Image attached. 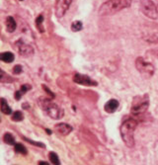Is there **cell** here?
Masks as SVG:
<instances>
[{
  "mask_svg": "<svg viewBox=\"0 0 158 165\" xmlns=\"http://www.w3.org/2000/svg\"><path fill=\"white\" fill-rule=\"evenodd\" d=\"M131 5V0H108L99 9L100 16H109L128 8Z\"/></svg>",
  "mask_w": 158,
  "mask_h": 165,
  "instance_id": "obj_1",
  "label": "cell"
},
{
  "mask_svg": "<svg viewBox=\"0 0 158 165\" xmlns=\"http://www.w3.org/2000/svg\"><path fill=\"white\" fill-rule=\"evenodd\" d=\"M137 126V122L134 119H126L121 126V135L125 144L128 148H133L134 145V132Z\"/></svg>",
  "mask_w": 158,
  "mask_h": 165,
  "instance_id": "obj_2",
  "label": "cell"
},
{
  "mask_svg": "<svg viewBox=\"0 0 158 165\" xmlns=\"http://www.w3.org/2000/svg\"><path fill=\"white\" fill-rule=\"evenodd\" d=\"M39 105L41 106V108L45 111V112L47 114V116H50L51 119H55V120L60 119L63 116V111L61 110L55 103L51 102L49 99H46V98L40 99Z\"/></svg>",
  "mask_w": 158,
  "mask_h": 165,
  "instance_id": "obj_3",
  "label": "cell"
},
{
  "mask_svg": "<svg viewBox=\"0 0 158 165\" xmlns=\"http://www.w3.org/2000/svg\"><path fill=\"white\" fill-rule=\"evenodd\" d=\"M135 67L139 71V73L145 78H150L154 74V65L146 61L143 57H137L135 60Z\"/></svg>",
  "mask_w": 158,
  "mask_h": 165,
  "instance_id": "obj_4",
  "label": "cell"
},
{
  "mask_svg": "<svg viewBox=\"0 0 158 165\" xmlns=\"http://www.w3.org/2000/svg\"><path fill=\"white\" fill-rule=\"evenodd\" d=\"M140 9L144 15L155 20L158 17V8L151 0H140Z\"/></svg>",
  "mask_w": 158,
  "mask_h": 165,
  "instance_id": "obj_5",
  "label": "cell"
},
{
  "mask_svg": "<svg viewBox=\"0 0 158 165\" xmlns=\"http://www.w3.org/2000/svg\"><path fill=\"white\" fill-rule=\"evenodd\" d=\"M137 100H134L133 106H131V113L134 115H141L145 113L148 106H149V101L147 96H142V97H137Z\"/></svg>",
  "mask_w": 158,
  "mask_h": 165,
  "instance_id": "obj_6",
  "label": "cell"
},
{
  "mask_svg": "<svg viewBox=\"0 0 158 165\" xmlns=\"http://www.w3.org/2000/svg\"><path fill=\"white\" fill-rule=\"evenodd\" d=\"M142 37L144 41L149 42V43H158V27L157 26H151L146 28L142 32Z\"/></svg>",
  "mask_w": 158,
  "mask_h": 165,
  "instance_id": "obj_7",
  "label": "cell"
},
{
  "mask_svg": "<svg viewBox=\"0 0 158 165\" xmlns=\"http://www.w3.org/2000/svg\"><path fill=\"white\" fill-rule=\"evenodd\" d=\"M71 2H72V0H55V15H56V17H58V18L62 17L68 10Z\"/></svg>",
  "mask_w": 158,
  "mask_h": 165,
  "instance_id": "obj_8",
  "label": "cell"
},
{
  "mask_svg": "<svg viewBox=\"0 0 158 165\" xmlns=\"http://www.w3.org/2000/svg\"><path fill=\"white\" fill-rule=\"evenodd\" d=\"M73 80L75 83L81 84V85H85V86H97L98 85V83L96 82L95 80H93L89 76H87V75H84V74L76 73L74 75Z\"/></svg>",
  "mask_w": 158,
  "mask_h": 165,
  "instance_id": "obj_9",
  "label": "cell"
},
{
  "mask_svg": "<svg viewBox=\"0 0 158 165\" xmlns=\"http://www.w3.org/2000/svg\"><path fill=\"white\" fill-rule=\"evenodd\" d=\"M55 130L56 132L59 133V135H61V136H67L72 132V127L69 126V125H67V124L60 123V124H58L55 127Z\"/></svg>",
  "mask_w": 158,
  "mask_h": 165,
  "instance_id": "obj_10",
  "label": "cell"
},
{
  "mask_svg": "<svg viewBox=\"0 0 158 165\" xmlns=\"http://www.w3.org/2000/svg\"><path fill=\"white\" fill-rule=\"evenodd\" d=\"M17 46H18V50H19V52L21 53L22 56H29L31 55H33L34 52V50L33 48L31 46H28V44H26L22 42H18L17 43Z\"/></svg>",
  "mask_w": 158,
  "mask_h": 165,
  "instance_id": "obj_11",
  "label": "cell"
},
{
  "mask_svg": "<svg viewBox=\"0 0 158 165\" xmlns=\"http://www.w3.org/2000/svg\"><path fill=\"white\" fill-rule=\"evenodd\" d=\"M118 105H120V103H118V101L116 100V99H110L106 104H105V107L104 109L105 111H106L107 113H114L116 112V110L118 108Z\"/></svg>",
  "mask_w": 158,
  "mask_h": 165,
  "instance_id": "obj_12",
  "label": "cell"
},
{
  "mask_svg": "<svg viewBox=\"0 0 158 165\" xmlns=\"http://www.w3.org/2000/svg\"><path fill=\"white\" fill-rule=\"evenodd\" d=\"M16 27H17V25H16L15 20L13 19L12 17H8L6 19V29L8 32H10V33L14 32Z\"/></svg>",
  "mask_w": 158,
  "mask_h": 165,
  "instance_id": "obj_13",
  "label": "cell"
},
{
  "mask_svg": "<svg viewBox=\"0 0 158 165\" xmlns=\"http://www.w3.org/2000/svg\"><path fill=\"white\" fill-rule=\"evenodd\" d=\"M14 55L10 52H2L0 53V60H2L4 62H12L14 60Z\"/></svg>",
  "mask_w": 158,
  "mask_h": 165,
  "instance_id": "obj_14",
  "label": "cell"
},
{
  "mask_svg": "<svg viewBox=\"0 0 158 165\" xmlns=\"http://www.w3.org/2000/svg\"><path fill=\"white\" fill-rule=\"evenodd\" d=\"M0 108H1V111H2V113L3 114H5V115H9L12 113V111H11V108L9 106H8L7 104V102L5 99H0Z\"/></svg>",
  "mask_w": 158,
  "mask_h": 165,
  "instance_id": "obj_15",
  "label": "cell"
},
{
  "mask_svg": "<svg viewBox=\"0 0 158 165\" xmlns=\"http://www.w3.org/2000/svg\"><path fill=\"white\" fill-rule=\"evenodd\" d=\"M0 82H4V83L13 82V78L9 76L8 74H6L1 68H0Z\"/></svg>",
  "mask_w": 158,
  "mask_h": 165,
  "instance_id": "obj_16",
  "label": "cell"
},
{
  "mask_svg": "<svg viewBox=\"0 0 158 165\" xmlns=\"http://www.w3.org/2000/svg\"><path fill=\"white\" fill-rule=\"evenodd\" d=\"M3 140H4V142H6L7 144H10V145L15 144V139H14V136H13L11 133H9V132H7V133H5V135H4Z\"/></svg>",
  "mask_w": 158,
  "mask_h": 165,
  "instance_id": "obj_17",
  "label": "cell"
},
{
  "mask_svg": "<svg viewBox=\"0 0 158 165\" xmlns=\"http://www.w3.org/2000/svg\"><path fill=\"white\" fill-rule=\"evenodd\" d=\"M82 28H83V24L80 21H74L71 24V30L73 32H79V31L82 30Z\"/></svg>",
  "mask_w": 158,
  "mask_h": 165,
  "instance_id": "obj_18",
  "label": "cell"
},
{
  "mask_svg": "<svg viewBox=\"0 0 158 165\" xmlns=\"http://www.w3.org/2000/svg\"><path fill=\"white\" fill-rule=\"evenodd\" d=\"M14 148H15V151L18 153H21V154H26L27 153V148H25L23 144H14Z\"/></svg>",
  "mask_w": 158,
  "mask_h": 165,
  "instance_id": "obj_19",
  "label": "cell"
},
{
  "mask_svg": "<svg viewBox=\"0 0 158 165\" xmlns=\"http://www.w3.org/2000/svg\"><path fill=\"white\" fill-rule=\"evenodd\" d=\"M49 157H50V160H51V162L52 164H59L60 161H59V158L58 156V154H56L55 152H50L49 154Z\"/></svg>",
  "mask_w": 158,
  "mask_h": 165,
  "instance_id": "obj_20",
  "label": "cell"
},
{
  "mask_svg": "<svg viewBox=\"0 0 158 165\" xmlns=\"http://www.w3.org/2000/svg\"><path fill=\"white\" fill-rule=\"evenodd\" d=\"M23 114H22V112H20V111H16V112L13 114L12 116V120L14 122H20L23 120Z\"/></svg>",
  "mask_w": 158,
  "mask_h": 165,
  "instance_id": "obj_21",
  "label": "cell"
},
{
  "mask_svg": "<svg viewBox=\"0 0 158 165\" xmlns=\"http://www.w3.org/2000/svg\"><path fill=\"white\" fill-rule=\"evenodd\" d=\"M43 15H40L38 18H37V20H36V24H37V27H38V29L41 31V32L43 33V29L42 28V24H43Z\"/></svg>",
  "mask_w": 158,
  "mask_h": 165,
  "instance_id": "obj_22",
  "label": "cell"
},
{
  "mask_svg": "<svg viewBox=\"0 0 158 165\" xmlns=\"http://www.w3.org/2000/svg\"><path fill=\"white\" fill-rule=\"evenodd\" d=\"M13 71H14L15 74H20L22 72V66L21 65H16L13 68Z\"/></svg>",
  "mask_w": 158,
  "mask_h": 165,
  "instance_id": "obj_23",
  "label": "cell"
},
{
  "mask_svg": "<svg viewBox=\"0 0 158 165\" xmlns=\"http://www.w3.org/2000/svg\"><path fill=\"white\" fill-rule=\"evenodd\" d=\"M30 89H31L30 85H22L21 86V92L22 93H26L28 90H30Z\"/></svg>",
  "mask_w": 158,
  "mask_h": 165,
  "instance_id": "obj_24",
  "label": "cell"
},
{
  "mask_svg": "<svg viewBox=\"0 0 158 165\" xmlns=\"http://www.w3.org/2000/svg\"><path fill=\"white\" fill-rule=\"evenodd\" d=\"M27 141H29L30 144H35V145H38V146H41V148H45V145L43 144H40V142H36V141H33V140H28V139H25Z\"/></svg>",
  "mask_w": 158,
  "mask_h": 165,
  "instance_id": "obj_25",
  "label": "cell"
},
{
  "mask_svg": "<svg viewBox=\"0 0 158 165\" xmlns=\"http://www.w3.org/2000/svg\"><path fill=\"white\" fill-rule=\"evenodd\" d=\"M22 93L21 91H17V92H15V99L16 100H20L21 99V97H22Z\"/></svg>",
  "mask_w": 158,
  "mask_h": 165,
  "instance_id": "obj_26",
  "label": "cell"
},
{
  "mask_svg": "<svg viewBox=\"0 0 158 165\" xmlns=\"http://www.w3.org/2000/svg\"><path fill=\"white\" fill-rule=\"evenodd\" d=\"M39 164H46V165H49V163H47V162H45V161H40Z\"/></svg>",
  "mask_w": 158,
  "mask_h": 165,
  "instance_id": "obj_27",
  "label": "cell"
},
{
  "mask_svg": "<svg viewBox=\"0 0 158 165\" xmlns=\"http://www.w3.org/2000/svg\"><path fill=\"white\" fill-rule=\"evenodd\" d=\"M46 131H47V133H50V135H51V132L50 130H46Z\"/></svg>",
  "mask_w": 158,
  "mask_h": 165,
  "instance_id": "obj_28",
  "label": "cell"
},
{
  "mask_svg": "<svg viewBox=\"0 0 158 165\" xmlns=\"http://www.w3.org/2000/svg\"><path fill=\"white\" fill-rule=\"evenodd\" d=\"M157 8H158V7H157Z\"/></svg>",
  "mask_w": 158,
  "mask_h": 165,
  "instance_id": "obj_29",
  "label": "cell"
}]
</instances>
